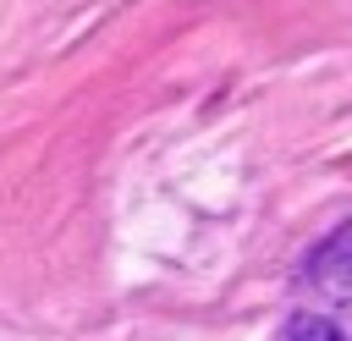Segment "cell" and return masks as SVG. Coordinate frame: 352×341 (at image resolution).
Returning a JSON list of instances; mask_svg holds the SVG:
<instances>
[{
    "mask_svg": "<svg viewBox=\"0 0 352 341\" xmlns=\"http://www.w3.org/2000/svg\"><path fill=\"white\" fill-rule=\"evenodd\" d=\"M302 275L314 286H352V220H341L308 258H302Z\"/></svg>",
    "mask_w": 352,
    "mask_h": 341,
    "instance_id": "obj_1",
    "label": "cell"
},
{
    "mask_svg": "<svg viewBox=\"0 0 352 341\" xmlns=\"http://www.w3.org/2000/svg\"><path fill=\"white\" fill-rule=\"evenodd\" d=\"M280 341H352V324H341L330 314H297Z\"/></svg>",
    "mask_w": 352,
    "mask_h": 341,
    "instance_id": "obj_2",
    "label": "cell"
}]
</instances>
